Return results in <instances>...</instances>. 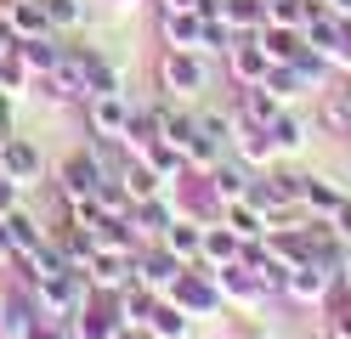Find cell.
I'll return each mask as SVG.
<instances>
[{
  "label": "cell",
  "mask_w": 351,
  "mask_h": 339,
  "mask_svg": "<svg viewBox=\"0 0 351 339\" xmlns=\"http://www.w3.org/2000/svg\"><path fill=\"white\" fill-rule=\"evenodd\" d=\"M261 45L272 62H295L306 51V29H283V23H261Z\"/></svg>",
  "instance_id": "10"
},
{
  "label": "cell",
  "mask_w": 351,
  "mask_h": 339,
  "mask_svg": "<svg viewBox=\"0 0 351 339\" xmlns=\"http://www.w3.org/2000/svg\"><path fill=\"white\" fill-rule=\"evenodd\" d=\"M221 17L232 23L238 34H250V29L267 23V0H221Z\"/></svg>",
  "instance_id": "25"
},
{
  "label": "cell",
  "mask_w": 351,
  "mask_h": 339,
  "mask_svg": "<svg viewBox=\"0 0 351 339\" xmlns=\"http://www.w3.org/2000/svg\"><path fill=\"white\" fill-rule=\"evenodd\" d=\"M261 85H267V90H272L278 102L300 97V74H295V62H272V68H267V79H261Z\"/></svg>",
  "instance_id": "26"
},
{
  "label": "cell",
  "mask_w": 351,
  "mask_h": 339,
  "mask_svg": "<svg viewBox=\"0 0 351 339\" xmlns=\"http://www.w3.org/2000/svg\"><path fill=\"white\" fill-rule=\"evenodd\" d=\"M119 181H125V198H130V203H147V198H159V181H165V175L153 170L147 158H130Z\"/></svg>",
  "instance_id": "15"
},
{
  "label": "cell",
  "mask_w": 351,
  "mask_h": 339,
  "mask_svg": "<svg viewBox=\"0 0 351 339\" xmlns=\"http://www.w3.org/2000/svg\"><path fill=\"white\" fill-rule=\"evenodd\" d=\"M232 147H238L244 164H267V158H272V136L261 130V125H238L232 130Z\"/></svg>",
  "instance_id": "23"
},
{
  "label": "cell",
  "mask_w": 351,
  "mask_h": 339,
  "mask_svg": "<svg viewBox=\"0 0 351 339\" xmlns=\"http://www.w3.org/2000/svg\"><path fill=\"white\" fill-rule=\"evenodd\" d=\"M340 283H346V288H351V255H346V266H340Z\"/></svg>",
  "instance_id": "39"
},
{
  "label": "cell",
  "mask_w": 351,
  "mask_h": 339,
  "mask_svg": "<svg viewBox=\"0 0 351 339\" xmlns=\"http://www.w3.org/2000/svg\"><path fill=\"white\" fill-rule=\"evenodd\" d=\"M0 6H6V0H0Z\"/></svg>",
  "instance_id": "42"
},
{
  "label": "cell",
  "mask_w": 351,
  "mask_h": 339,
  "mask_svg": "<svg viewBox=\"0 0 351 339\" xmlns=\"http://www.w3.org/2000/svg\"><path fill=\"white\" fill-rule=\"evenodd\" d=\"M159 79L176 102H193V97H204V85H210V68H204V51H170L159 62Z\"/></svg>",
  "instance_id": "1"
},
{
  "label": "cell",
  "mask_w": 351,
  "mask_h": 339,
  "mask_svg": "<svg viewBox=\"0 0 351 339\" xmlns=\"http://www.w3.org/2000/svg\"><path fill=\"white\" fill-rule=\"evenodd\" d=\"M340 198H346V192H340V187H335L328 175H306V187H300V203H306V210H317L323 221L340 210Z\"/></svg>",
  "instance_id": "22"
},
{
  "label": "cell",
  "mask_w": 351,
  "mask_h": 339,
  "mask_svg": "<svg viewBox=\"0 0 351 339\" xmlns=\"http://www.w3.org/2000/svg\"><path fill=\"white\" fill-rule=\"evenodd\" d=\"M170 51H204V12H165Z\"/></svg>",
  "instance_id": "7"
},
{
  "label": "cell",
  "mask_w": 351,
  "mask_h": 339,
  "mask_svg": "<svg viewBox=\"0 0 351 339\" xmlns=\"http://www.w3.org/2000/svg\"><path fill=\"white\" fill-rule=\"evenodd\" d=\"M159 243L170 249L176 260H199V255H204V226H199V221H187V215H176V221L165 226V238H159Z\"/></svg>",
  "instance_id": "8"
},
{
  "label": "cell",
  "mask_w": 351,
  "mask_h": 339,
  "mask_svg": "<svg viewBox=\"0 0 351 339\" xmlns=\"http://www.w3.org/2000/svg\"><path fill=\"white\" fill-rule=\"evenodd\" d=\"M227 57H232V74L244 79V85H261V79H267V68H272V57H267V45H261V29H250V34H238V40L227 45Z\"/></svg>",
  "instance_id": "5"
},
{
  "label": "cell",
  "mask_w": 351,
  "mask_h": 339,
  "mask_svg": "<svg viewBox=\"0 0 351 339\" xmlns=\"http://www.w3.org/2000/svg\"><path fill=\"white\" fill-rule=\"evenodd\" d=\"M170 294H176L182 305H199V311H215V305H221V288H210V283H176Z\"/></svg>",
  "instance_id": "28"
},
{
  "label": "cell",
  "mask_w": 351,
  "mask_h": 339,
  "mask_svg": "<svg viewBox=\"0 0 351 339\" xmlns=\"http://www.w3.org/2000/svg\"><path fill=\"white\" fill-rule=\"evenodd\" d=\"M176 221V210L165 198H147V203H136V210H130V226H136V232H147V238H165V226Z\"/></svg>",
  "instance_id": "24"
},
{
  "label": "cell",
  "mask_w": 351,
  "mask_h": 339,
  "mask_svg": "<svg viewBox=\"0 0 351 339\" xmlns=\"http://www.w3.org/2000/svg\"><path fill=\"white\" fill-rule=\"evenodd\" d=\"M119 323H125V316H108V311H97L91 300H85V305L74 311V339H114Z\"/></svg>",
  "instance_id": "20"
},
{
  "label": "cell",
  "mask_w": 351,
  "mask_h": 339,
  "mask_svg": "<svg viewBox=\"0 0 351 339\" xmlns=\"http://www.w3.org/2000/svg\"><path fill=\"white\" fill-rule=\"evenodd\" d=\"M0 170H6L12 181H23V187H29V181L46 175V153H40L29 136H6V147H0Z\"/></svg>",
  "instance_id": "4"
},
{
  "label": "cell",
  "mask_w": 351,
  "mask_h": 339,
  "mask_svg": "<svg viewBox=\"0 0 351 339\" xmlns=\"http://www.w3.org/2000/svg\"><path fill=\"white\" fill-rule=\"evenodd\" d=\"M306 12L312 0H267V23H283V29H306Z\"/></svg>",
  "instance_id": "27"
},
{
  "label": "cell",
  "mask_w": 351,
  "mask_h": 339,
  "mask_svg": "<svg viewBox=\"0 0 351 339\" xmlns=\"http://www.w3.org/2000/svg\"><path fill=\"white\" fill-rule=\"evenodd\" d=\"M323 6H328V12H335L340 23H351V0H323Z\"/></svg>",
  "instance_id": "36"
},
{
  "label": "cell",
  "mask_w": 351,
  "mask_h": 339,
  "mask_svg": "<svg viewBox=\"0 0 351 339\" xmlns=\"http://www.w3.org/2000/svg\"><path fill=\"white\" fill-rule=\"evenodd\" d=\"M23 339H69V323H62V316H46V311H40L34 323H29V334H23Z\"/></svg>",
  "instance_id": "30"
},
{
  "label": "cell",
  "mask_w": 351,
  "mask_h": 339,
  "mask_svg": "<svg viewBox=\"0 0 351 339\" xmlns=\"http://www.w3.org/2000/svg\"><path fill=\"white\" fill-rule=\"evenodd\" d=\"M142 328L159 334V339H187V311L176 305V300H153V311H147Z\"/></svg>",
  "instance_id": "16"
},
{
  "label": "cell",
  "mask_w": 351,
  "mask_h": 339,
  "mask_svg": "<svg viewBox=\"0 0 351 339\" xmlns=\"http://www.w3.org/2000/svg\"><path fill=\"white\" fill-rule=\"evenodd\" d=\"M328 339H351V305H335V323H328Z\"/></svg>",
  "instance_id": "33"
},
{
  "label": "cell",
  "mask_w": 351,
  "mask_h": 339,
  "mask_svg": "<svg viewBox=\"0 0 351 339\" xmlns=\"http://www.w3.org/2000/svg\"><path fill=\"white\" fill-rule=\"evenodd\" d=\"M238 339H278V334H267V328H244Z\"/></svg>",
  "instance_id": "38"
},
{
  "label": "cell",
  "mask_w": 351,
  "mask_h": 339,
  "mask_svg": "<svg viewBox=\"0 0 351 339\" xmlns=\"http://www.w3.org/2000/svg\"><path fill=\"white\" fill-rule=\"evenodd\" d=\"M6 6H12V0H6Z\"/></svg>",
  "instance_id": "43"
},
{
  "label": "cell",
  "mask_w": 351,
  "mask_h": 339,
  "mask_svg": "<svg viewBox=\"0 0 351 339\" xmlns=\"http://www.w3.org/2000/svg\"><path fill=\"white\" fill-rule=\"evenodd\" d=\"M6 51H17V34H12V17H6V6H0V57Z\"/></svg>",
  "instance_id": "34"
},
{
  "label": "cell",
  "mask_w": 351,
  "mask_h": 339,
  "mask_svg": "<svg viewBox=\"0 0 351 339\" xmlns=\"http://www.w3.org/2000/svg\"><path fill=\"white\" fill-rule=\"evenodd\" d=\"M85 119H91V130L102 136V142H119L125 125H130V102H125V90H102V97H85Z\"/></svg>",
  "instance_id": "3"
},
{
  "label": "cell",
  "mask_w": 351,
  "mask_h": 339,
  "mask_svg": "<svg viewBox=\"0 0 351 339\" xmlns=\"http://www.w3.org/2000/svg\"><path fill=\"white\" fill-rule=\"evenodd\" d=\"M108 181V164L97 153H74L69 164H62V192H69V203L74 198H97V187Z\"/></svg>",
  "instance_id": "6"
},
{
  "label": "cell",
  "mask_w": 351,
  "mask_h": 339,
  "mask_svg": "<svg viewBox=\"0 0 351 339\" xmlns=\"http://www.w3.org/2000/svg\"><path fill=\"white\" fill-rule=\"evenodd\" d=\"M267 136H272V153H300V147H306V119L278 108V119L267 125Z\"/></svg>",
  "instance_id": "21"
},
{
  "label": "cell",
  "mask_w": 351,
  "mask_h": 339,
  "mask_svg": "<svg viewBox=\"0 0 351 339\" xmlns=\"http://www.w3.org/2000/svg\"><path fill=\"white\" fill-rule=\"evenodd\" d=\"M40 6H46L51 29H80V23H85V6H80V0H40Z\"/></svg>",
  "instance_id": "29"
},
{
  "label": "cell",
  "mask_w": 351,
  "mask_h": 339,
  "mask_svg": "<svg viewBox=\"0 0 351 339\" xmlns=\"http://www.w3.org/2000/svg\"><path fill=\"white\" fill-rule=\"evenodd\" d=\"M159 136H165V125H159V108H147V113H136V108H130V125H125V136H119V142H125L130 153H147L153 142H159Z\"/></svg>",
  "instance_id": "17"
},
{
  "label": "cell",
  "mask_w": 351,
  "mask_h": 339,
  "mask_svg": "<svg viewBox=\"0 0 351 339\" xmlns=\"http://www.w3.org/2000/svg\"><path fill=\"white\" fill-rule=\"evenodd\" d=\"M227 226H232L244 243H255V238H267V210L250 203V198H232V203H227Z\"/></svg>",
  "instance_id": "14"
},
{
  "label": "cell",
  "mask_w": 351,
  "mask_h": 339,
  "mask_svg": "<svg viewBox=\"0 0 351 339\" xmlns=\"http://www.w3.org/2000/svg\"><path fill=\"white\" fill-rule=\"evenodd\" d=\"M204 260H215V266L244 260V238H238L232 226H204Z\"/></svg>",
  "instance_id": "18"
},
{
  "label": "cell",
  "mask_w": 351,
  "mask_h": 339,
  "mask_svg": "<svg viewBox=\"0 0 351 339\" xmlns=\"http://www.w3.org/2000/svg\"><path fill=\"white\" fill-rule=\"evenodd\" d=\"M0 260H17V249H12V238H6V221H0Z\"/></svg>",
  "instance_id": "37"
},
{
  "label": "cell",
  "mask_w": 351,
  "mask_h": 339,
  "mask_svg": "<svg viewBox=\"0 0 351 339\" xmlns=\"http://www.w3.org/2000/svg\"><path fill=\"white\" fill-rule=\"evenodd\" d=\"M0 147H6V130H0Z\"/></svg>",
  "instance_id": "41"
},
{
  "label": "cell",
  "mask_w": 351,
  "mask_h": 339,
  "mask_svg": "<svg viewBox=\"0 0 351 339\" xmlns=\"http://www.w3.org/2000/svg\"><path fill=\"white\" fill-rule=\"evenodd\" d=\"M278 97H272V90L267 85H244V102H238V125H261V130H267L272 119H278Z\"/></svg>",
  "instance_id": "11"
},
{
  "label": "cell",
  "mask_w": 351,
  "mask_h": 339,
  "mask_svg": "<svg viewBox=\"0 0 351 339\" xmlns=\"http://www.w3.org/2000/svg\"><path fill=\"white\" fill-rule=\"evenodd\" d=\"M6 17H12V34H17V40H40V34H57L40 0H12V6H6Z\"/></svg>",
  "instance_id": "9"
},
{
  "label": "cell",
  "mask_w": 351,
  "mask_h": 339,
  "mask_svg": "<svg viewBox=\"0 0 351 339\" xmlns=\"http://www.w3.org/2000/svg\"><path fill=\"white\" fill-rule=\"evenodd\" d=\"M12 119H17V108H12V90H0V130L12 136Z\"/></svg>",
  "instance_id": "35"
},
{
  "label": "cell",
  "mask_w": 351,
  "mask_h": 339,
  "mask_svg": "<svg viewBox=\"0 0 351 339\" xmlns=\"http://www.w3.org/2000/svg\"><path fill=\"white\" fill-rule=\"evenodd\" d=\"M17 57L29 62V74H51V68L62 62V45H57V34H40V40H17Z\"/></svg>",
  "instance_id": "19"
},
{
  "label": "cell",
  "mask_w": 351,
  "mask_h": 339,
  "mask_svg": "<svg viewBox=\"0 0 351 339\" xmlns=\"http://www.w3.org/2000/svg\"><path fill=\"white\" fill-rule=\"evenodd\" d=\"M328 226H335V238H340V243H351V198H340V210L328 215Z\"/></svg>",
  "instance_id": "32"
},
{
  "label": "cell",
  "mask_w": 351,
  "mask_h": 339,
  "mask_svg": "<svg viewBox=\"0 0 351 339\" xmlns=\"http://www.w3.org/2000/svg\"><path fill=\"white\" fill-rule=\"evenodd\" d=\"M17 198H23V181H12L6 170H0V215H6V210H17Z\"/></svg>",
  "instance_id": "31"
},
{
  "label": "cell",
  "mask_w": 351,
  "mask_h": 339,
  "mask_svg": "<svg viewBox=\"0 0 351 339\" xmlns=\"http://www.w3.org/2000/svg\"><path fill=\"white\" fill-rule=\"evenodd\" d=\"M210 192L221 198V203L250 198V170H244V164H227V158H215V164H210Z\"/></svg>",
  "instance_id": "12"
},
{
  "label": "cell",
  "mask_w": 351,
  "mask_h": 339,
  "mask_svg": "<svg viewBox=\"0 0 351 339\" xmlns=\"http://www.w3.org/2000/svg\"><path fill=\"white\" fill-rule=\"evenodd\" d=\"M114 339H142V334H136V328H130V334H125V328H119V334H114Z\"/></svg>",
  "instance_id": "40"
},
{
  "label": "cell",
  "mask_w": 351,
  "mask_h": 339,
  "mask_svg": "<svg viewBox=\"0 0 351 339\" xmlns=\"http://www.w3.org/2000/svg\"><path fill=\"white\" fill-rule=\"evenodd\" d=\"M182 266H187V260H176L165 243L136 249V283H142V288H153V294H170L176 283H182Z\"/></svg>",
  "instance_id": "2"
},
{
  "label": "cell",
  "mask_w": 351,
  "mask_h": 339,
  "mask_svg": "<svg viewBox=\"0 0 351 339\" xmlns=\"http://www.w3.org/2000/svg\"><path fill=\"white\" fill-rule=\"evenodd\" d=\"M0 221H6V238H12V249H17V255H29V249H40V243L51 238V232H46V226H40L29 210H6Z\"/></svg>",
  "instance_id": "13"
}]
</instances>
